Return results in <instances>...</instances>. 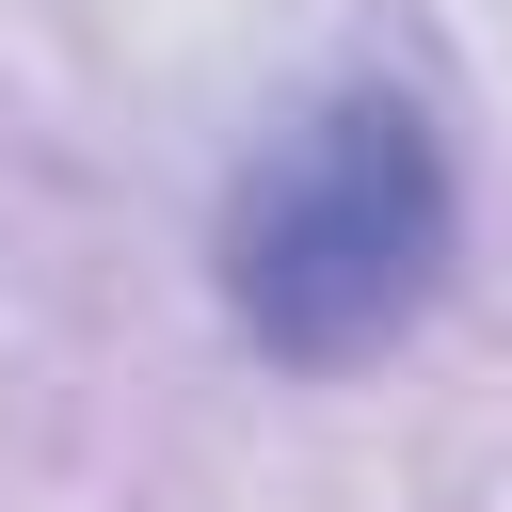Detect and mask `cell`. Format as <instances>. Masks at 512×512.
I'll return each mask as SVG.
<instances>
[{"mask_svg": "<svg viewBox=\"0 0 512 512\" xmlns=\"http://www.w3.org/2000/svg\"><path fill=\"white\" fill-rule=\"evenodd\" d=\"M464 272V144L416 80L352 64L320 80L208 208V304L256 368L288 384H336V368H384Z\"/></svg>", "mask_w": 512, "mask_h": 512, "instance_id": "6da1fadb", "label": "cell"}]
</instances>
